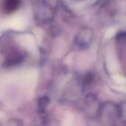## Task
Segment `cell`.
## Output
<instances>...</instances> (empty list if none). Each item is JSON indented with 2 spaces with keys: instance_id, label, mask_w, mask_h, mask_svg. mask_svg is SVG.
<instances>
[{
  "instance_id": "cell-1",
  "label": "cell",
  "mask_w": 126,
  "mask_h": 126,
  "mask_svg": "<svg viewBox=\"0 0 126 126\" xmlns=\"http://www.w3.org/2000/svg\"><path fill=\"white\" fill-rule=\"evenodd\" d=\"M19 0H6L4 4V9L7 12L10 13L17 9Z\"/></svg>"
}]
</instances>
